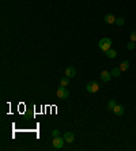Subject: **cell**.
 <instances>
[{
  "label": "cell",
  "mask_w": 136,
  "mask_h": 151,
  "mask_svg": "<svg viewBox=\"0 0 136 151\" xmlns=\"http://www.w3.org/2000/svg\"><path fill=\"white\" fill-rule=\"evenodd\" d=\"M98 47H100L101 51H104V52H106V51H109L110 48H112V40L110 38H102L100 42H98Z\"/></svg>",
  "instance_id": "1"
},
{
  "label": "cell",
  "mask_w": 136,
  "mask_h": 151,
  "mask_svg": "<svg viewBox=\"0 0 136 151\" xmlns=\"http://www.w3.org/2000/svg\"><path fill=\"white\" fill-rule=\"evenodd\" d=\"M56 95H57L59 99H67L68 97H69V91H68L65 87L60 86V87L57 89V91H56Z\"/></svg>",
  "instance_id": "2"
},
{
  "label": "cell",
  "mask_w": 136,
  "mask_h": 151,
  "mask_svg": "<svg viewBox=\"0 0 136 151\" xmlns=\"http://www.w3.org/2000/svg\"><path fill=\"white\" fill-rule=\"evenodd\" d=\"M64 143H65L64 138H60V136H57V138H53L52 146H53V148H56V150H60V148L64 146Z\"/></svg>",
  "instance_id": "3"
},
{
  "label": "cell",
  "mask_w": 136,
  "mask_h": 151,
  "mask_svg": "<svg viewBox=\"0 0 136 151\" xmlns=\"http://www.w3.org/2000/svg\"><path fill=\"white\" fill-rule=\"evenodd\" d=\"M100 90V84L97 82H90V83L86 84V91L87 93H97Z\"/></svg>",
  "instance_id": "4"
},
{
  "label": "cell",
  "mask_w": 136,
  "mask_h": 151,
  "mask_svg": "<svg viewBox=\"0 0 136 151\" xmlns=\"http://www.w3.org/2000/svg\"><path fill=\"white\" fill-rule=\"evenodd\" d=\"M63 138H64V140H65V143H73V140H75V135H73L72 132H65Z\"/></svg>",
  "instance_id": "5"
},
{
  "label": "cell",
  "mask_w": 136,
  "mask_h": 151,
  "mask_svg": "<svg viewBox=\"0 0 136 151\" xmlns=\"http://www.w3.org/2000/svg\"><path fill=\"white\" fill-rule=\"evenodd\" d=\"M124 106L123 105H116L114 106V109H113V113H114L116 116H123L124 115Z\"/></svg>",
  "instance_id": "6"
},
{
  "label": "cell",
  "mask_w": 136,
  "mask_h": 151,
  "mask_svg": "<svg viewBox=\"0 0 136 151\" xmlns=\"http://www.w3.org/2000/svg\"><path fill=\"white\" fill-rule=\"evenodd\" d=\"M76 75V69L73 67H67L65 68V76L67 78H73Z\"/></svg>",
  "instance_id": "7"
},
{
  "label": "cell",
  "mask_w": 136,
  "mask_h": 151,
  "mask_svg": "<svg viewBox=\"0 0 136 151\" xmlns=\"http://www.w3.org/2000/svg\"><path fill=\"white\" fill-rule=\"evenodd\" d=\"M105 22L108 25H113V23H116V16L113 14H106L105 15Z\"/></svg>",
  "instance_id": "8"
},
{
  "label": "cell",
  "mask_w": 136,
  "mask_h": 151,
  "mask_svg": "<svg viewBox=\"0 0 136 151\" xmlns=\"http://www.w3.org/2000/svg\"><path fill=\"white\" fill-rule=\"evenodd\" d=\"M110 78H112V72H109V71H102L101 72V79L104 82H109Z\"/></svg>",
  "instance_id": "9"
},
{
  "label": "cell",
  "mask_w": 136,
  "mask_h": 151,
  "mask_svg": "<svg viewBox=\"0 0 136 151\" xmlns=\"http://www.w3.org/2000/svg\"><path fill=\"white\" fill-rule=\"evenodd\" d=\"M106 57H109V59H114L116 56H117V51H114V49H112L110 48L109 51H106Z\"/></svg>",
  "instance_id": "10"
},
{
  "label": "cell",
  "mask_w": 136,
  "mask_h": 151,
  "mask_svg": "<svg viewBox=\"0 0 136 151\" xmlns=\"http://www.w3.org/2000/svg\"><path fill=\"white\" fill-rule=\"evenodd\" d=\"M128 68H129V61H128V60L121 61V64H120V69H121V71H127Z\"/></svg>",
  "instance_id": "11"
},
{
  "label": "cell",
  "mask_w": 136,
  "mask_h": 151,
  "mask_svg": "<svg viewBox=\"0 0 136 151\" xmlns=\"http://www.w3.org/2000/svg\"><path fill=\"white\" fill-rule=\"evenodd\" d=\"M116 101L114 99H110L109 102H108V105H106V108H108V110H112L113 112V109H114V106H116Z\"/></svg>",
  "instance_id": "12"
},
{
  "label": "cell",
  "mask_w": 136,
  "mask_h": 151,
  "mask_svg": "<svg viewBox=\"0 0 136 151\" xmlns=\"http://www.w3.org/2000/svg\"><path fill=\"white\" fill-rule=\"evenodd\" d=\"M120 73H121V69H120V67H114L113 69H112V76H120Z\"/></svg>",
  "instance_id": "13"
},
{
  "label": "cell",
  "mask_w": 136,
  "mask_h": 151,
  "mask_svg": "<svg viewBox=\"0 0 136 151\" xmlns=\"http://www.w3.org/2000/svg\"><path fill=\"white\" fill-rule=\"evenodd\" d=\"M68 83H69V78H67V76L60 80V86H63V87H67Z\"/></svg>",
  "instance_id": "14"
},
{
  "label": "cell",
  "mask_w": 136,
  "mask_h": 151,
  "mask_svg": "<svg viewBox=\"0 0 136 151\" xmlns=\"http://www.w3.org/2000/svg\"><path fill=\"white\" fill-rule=\"evenodd\" d=\"M135 42L133 41H131V42H128V44H127V49H128V51H133V49H135Z\"/></svg>",
  "instance_id": "15"
},
{
  "label": "cell",
  "mask_w": 136,
  "mask_h": 151,
  "mask_svg": "<svg viewBox=\"0 0 136 151\" xmlns=\"http://www.w3.org/2000/svg\"><path fill=\"white\" fill-rule=\"evenodd\" d=\"M116 23H117V26H124L125 21H124V18H117V19H116Z\"/></svg>",
  "instance_id": "16"
},
{
  "label": "cell",
  "mask_w": 136,
  "mask_h": 151,
  "mask_svg": "<svg viewBox=\"0 0 136 151\" xmlns=\"http://www.w3.org/2000/svg\"><path fill=\"white\" fill-rule=\"evenodd\" d=\"M129 38H131V41L136 42V31H132L131 36H129Z\"/></svg>",
  "instance_id": "17"
},
{
  "label": "cell",
  "mask_w": 136,
  "mask_h": 151,
  "mask_svg": "<svg viewBox=\"0 0 136 151\" xmlns=\"http://www.w3.org/2000/svg\"><path fill=\"white\" fill-rule=\"evenodd\" d=\"M52 136L53 138H57L59 136V129H53L52 131Z\"/></svg>",
  "instance_id": "18"
}]
</instances>
